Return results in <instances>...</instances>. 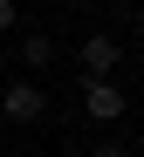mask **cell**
<instances>
[{
  "mask_svg": "<svg viewBox=\"0 0 144 157\" xmlns=\"http://www.w3.org/2000/svg\"><path fill=\"white\" fill-rule=\"evenodd\" d=\"M76 102H82V123H124L130 116V96L117 89V82H89V75H82V89H76Z\"/></svg>",
  "mask_w": 144,
  "mask_h": 157,
  "instance_id": "cell-1",
  "label": "cell"
},
{
  "mask_svg": "<svg viewBox=\"0 0 144 157\" xmlns=\"http://www.w3.org/2000/svg\"><path fill=\"white\" fill-rule=\"evenodd\" d=\"M0 123H21V130L48 123V89L41 82H7L0 89Z\"/></svg>",
  "mask_w": 144,
  "mask_h": 157,
  "instance_id": "cell-2",
  "label": "cell"
},
{
  "mask_svg": "<svg viewBox=\"0 0 144 157\" xmlns=\"http://www.w3.org/2000/svg\"><path fill=\"white\" fill-rule=\"evenodd\" d=\"M76 62H82V75H89V82H110V68H124V41L96 28V34H82Z\"/></svg>",
  "mask_w": 144,
  "mask_h": 157,
  "instance_id": "cell-3",
  "label": "cell"
},
{
  "mask_svg": "<svg viewBox=\"0 0 144 157\" xmlns=\"http://www.w3.org/2000/svg\"><path fill=\"white\" fill-rule=\"evenodd\" d=\"M14 62H21V68H55V34H41V28H35V34H21Z\"/></svg>",
  "mask_w": 144,
  "mask_h": 157,
  "instance_id": "cell-4",
  "label": "cell"
},
{
  "mask_svg": "<svg viewBox=\"0 0 144 157\" xmlns=\"http://www.w3.org/2000/svg\"><path fill=\"white\" fill-rule=\"evenodd\" d=\"M89 157H130V144H124V137H96V144H89Z\"/></svg>",
  "mask_w": 144,
  "mask_h": 157,
  "instance_id": "cell-5",
  "label": "cell"
},
{
  "mask_svg": "<svg viewBox=\"0 0 144 157\" xmlns=\"http://www.w3.org/2000/svg\"><path fill=\"white\" fill-rule=\"evenodd\" d=\"M21 28V0H0V34H14Z\"/></svg>",
  "mask_w": 144,
  "mask_h": 157,
  "instance_id": "cell-6",
  "label": "cell"
},
{
  "mask_svg": "<svg viewBox=\"0 0 144 157\" xmlns=\"http://www.w3.org/2000/svg\"><path fill=\"white\" fill-rule=\"evenodd\" d=\"M0 89H7V75H0Z\"/></svg>",
  "mask_w": 144,
  "mask_h": 157,
  "instance_id": "cell-7",
  "label": "cell"
}]
</instances>
